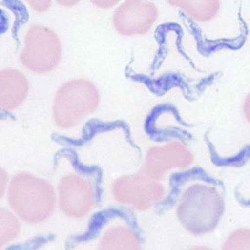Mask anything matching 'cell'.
<instances>
[{"mask_svg": "<svg viewBox=\"0 0 250 250\" xmlns=\"http://www.w3.org/2000/svg\"><path fill=\"white\" fill-rule=\"evenodd\" d=\"M224 210V199L216 188L194 184L183 193L177 215L188 231L201 235L217 227Z\"/></svg>", "mask_w": 250, "mask_h": 250, "instance_id": "cell-1", "label": "cell"}, {"mask_svg": "<svg viewBox=\"0 0 250 250\" xmlns=\"http://www.w3.org/2000/svg\"><path fill=\"white\" fill-rule=\"evenodd\" d=\"M8 200L13 210L27 223H39L53 213L56 196L44 180L21 173L14 177L9 187Z\"/></svg>", "mask_w": 250, "mask_h": 250, "instance_id": "cell-2", "label": "cell"}, {"mask_svg": "<svg viewBox=\"0 0 250 250\" xmlns=\"http://www.w3.org/2000/svg\"><path fill=\"white\" fill-rule=\"evenodd\" d=\"M99 101V92L93 83L84 79L68 81L56 94L54 120L61 128H72L97 108Z\"/></svg>", "mask_w": 250, "mask_h": 250, "instance_id": "cell-3", "label": "cell"}, {"mask_svg": "<svg viewBox=\"0 0 250 250\" xmlns=\"http://www.w3.org/2000/svg\"><path fill=\"white\" fill-rule=\"evenodd\" d=\"M62 57V45L57 34L43 25H34L24 37L20 59L22 64L37 73L55 68Z\"/></svg>", "mask_w": 250, "mask_h": 250, "instance_id": "cell-4", "label": "cell"}, {"mask_svg": "<svg viewBox=\"0 0 250 250\" xmlns=\"http://www.w3.org/2000/svg\"><path fill=\"white\" fill-rule=\"evenodd\" d=\"M112 193L121 203L137 210H146L156 204L164 195L162 185L141 175L118 178L112 185Z\"/></svg>", "mask_w": 250, "mask_h": 250, "instance_id": "cell-5", "label": "cell"}, {"mask_svg": "<svg viewBox=\"0 0 250 250\" xmlns=\"http://www.w3.org/2000/svg\"><path fill=\"white\" fill-rule=\"evenodd\" d=\"M157 19L156 6L146 0H125L113 14L115 29L123 35L146 33Z\"/></svg>", "mask_w": 250, "mask_h": 250, "instance_id": "cell-6", "label": "cell"}, {"mask_svg": "<svg viewBox=\"0 0 250 250\" xmlns=\"http://www.w3.org/2000/svg\"><path fill=\"white\" fill-rule=\"evenodd\" d=\"M59 201L62 211L67 216L83 217L94 206L93 187L78 176H66L59 185Z\"/></svg>", "mask_w": 250, "mask_h": 250, "instance_id": "cell-7", "label": "cell"}, {"mask_svg": "<svg viewBox=\"0 0 250 250\" xmlns=\"http://www.w3.org/2000/svg\"><path fill=\"white\" fill-rule=\"evenodd\" d=\"M192 159V154L183 145L173 142L149 149L146 156L144 171L152 179H160L172 168L188 166Z\"/></svg>", "mask_w": 250, "mask_h": 250, "instance_id": "cell-8", "label": "cell"}, {"mask_svg": "<svg viewBox=\"0 0 250 250\" xmlns=\"http://www.w3.org/2000/svg\"><path fill=\"white\" fill-rule=\"evenodd\" d=\"M28 91L27 80L22 73L15 69H4L0 74V106L12 110L25 99Z\"/></svg>", "mask_w": 250, "mask_h": 250, "instance_id": "cell-9", "label": "cell"}, {"mask_svg": "<svg viewBox=\"0 0 250 250\" xmlns=\"http://www.w3.org/2000/svg\"><path fill=\"white\" fill-rule=\"evenodd\" d=\"M168 3L185 12L192 20L207 22L221 10V0H167Z\"/></svg>", "mask_w": 250, "mask_h": 250, "instance_id": "cell-10", "label": "cell"}, {"mask_svg": "<svg viewBox=\"0 0 250 250\" xmlns=\"http://www.w3.org/2000/svg\"><path fill=\"white\" fill-rule=\"evenodd\" d=\"M102 249H140V241L137 234L125 227H114L109 229L101 241Z\"/></svg>", "mask_w": 250, "mask_h": 250, "instance_id": "cell-11", "label": "cell"}, {"mask_svg": "<svg viewBox=\"0 0 250 250\" xmlns=\"http://www.w3.org/2000/svg\"><path fill=\"white\" fill-rule=\"evenodd\" d=\"M19 223L8 211L1 210L0 213V243L1 245L14 239L19 233Z\"/></svg>", "mask_w": 250, "mask_h": 250, "instance_id": "cell-12", "label": "cell"}, {"mask_svg": "<svg viewBox=\"0 0 250 250\" xmlns=\"http://www.w3.org/2000/svg\"><path fill=\"white\" fill-rule=\"evenodd\" d=\"M224 249H250V230L240 229L233 231L226 240Z\"/></svg>", "mask_w": 250, "mask_h": 250, "instance_id": "cell-13", "label": "cell"}, {"mask_svg": "<svg viewBox=\"0 0 250 250\" xmlns=\"http://www.w3.org/2000/svg\"><path fill=\"white\" fill-rule=\"evenodd\" d=\"M37 12H44L51 6L52 0H21Z\"/></svg>", "mask_w": 250, "mask_h": 250, "instance_id": "cell-14", "label": "cell"}, {"mask_svg": "<svg viewBox=\"0 0 250 250\" xmlns=\"http://www.w3.org/2000/svg\"><path fill=\"white\" fill-rule=\"evenodd\" d=\"M92 4L101 9H108L115 6L121 0H90Z\"/></svg>", "mask_w": 250, "mask_h": 250, "instance_id": "cell-15", "label": "cell"}, {"mask_svg": "<svg viewBox=\"0 0 250 250\" xmlns=\"http://www.w3.org/2000/svg\"><path fill=\"white\" fill-rule=\"evenodd\" d=\"M242 111L245 119L250 123V92L247 94V96L244 99V102L242 104Z\"/></svg>", "mask_w": 250, "mask_h": 250, "instance_id": "cell-16", "label": "cell"}, {"mask_svg": "<svg viewBox=\"0 0 250 250\" xmlns=\"http://www.w3.org/2000/svg\"><path fill=\"white\" fill-rule=\"evenodd\" d=\"M58 4L63 7H71L80 2V0H56Z\"/></svg>", "mask_w": 250, "mask_h": 250, "instance_id": "cell-17", "label": "cell"}]
</instances>
